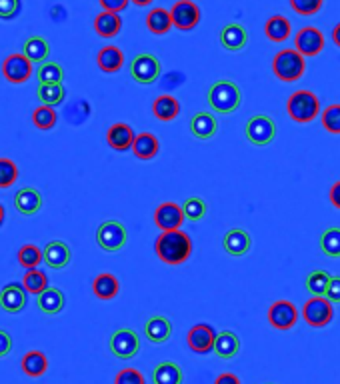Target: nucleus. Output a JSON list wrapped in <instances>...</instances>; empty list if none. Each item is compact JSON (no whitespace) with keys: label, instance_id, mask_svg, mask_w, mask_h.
I'll list each match as a JSON object with an SVG mask.
<instances>
[{"label":"nucleus","instance_id":"obj_1","mask_svg":"<svg viewBox=\"0 0 340 384\" xmlns=\"http://www.w3.org/2000/svg\"><path fill=\"white\" fill-rule=\"evenodd\" d=\"M156 254L158 258L165 264L170 266H178V264L187 263L192 254V241L187 232L182 231H168L163 232L158 238H156Z\"/></svg>","mask_w":340,"mask_h":384},{"label":"nucleus","instance_id":"obj_2","mask_svg":"<svg viewBox=\"0 0 340 384\" xmlns=\"http://www.w3.org/2000/svg\"><path fill=\"white\" fill-rule=\"evenodd\" d=\"M210 109L220 114H232L241 109L242 94L238 84H234L232 80H216L209 90Z\"/></svg>","mask_w":340,"mask_h":384},{"label":"nucleus","instance_id":"obj_3","mask_svg":"<svg viewBox=\"0 0 340 384\" xmlns=\"http://www.w3.org/2000/svg\"><path fill=\"white\" fill-rule=\"evenodd\" d=\"M286 110H288V116L292 121L307 124L320 114V100L310 90H297L290 94V99L286 102Z\"/></svg>","mask_w":340,"mask_h":384},{"label":"nucleus","instance_id":"obj_4","mask_svg":"<svg viewBox=\"0 0 340 384\" xmlns=\"http://www.w3.org/2000/svg\"><path fill=\"white\" fill-rule=\"evenodd\" d=\"M305 70H307L305 56L300 55L297 48L280 50L273 60V72L283 82H295L298 78H302Z\"/></svg>","mask_w":340,"mask_h":384},{"label":"nucleus","instance_id":"obj_5","mask_svg":"<svg viewBox=\"0 0 340 384\" xmlns=\"http://www.w3.org/2000/svg\"><path fill=\"white\" fill-rule=\"evenodd\" d=\"M302 317L308 327L312 329H324L329 327L330 320L334 319V305L327 297L308 298L302 307Z\"/></svg>","mask_w":340,"mask_h":384},{"label":"nucleus","instance_id":"obj_6","mask_svg":"<svg viewBox=\"0 0 340 384\" xmlns=\"http://www.w3.org/2000/svg\"><path fill=\"white\" fill-rule=\"evenodd\" d=\"M128 232L124 229V224L119 220H106L102 222L97 231V242L102 251L106 253H119L122 246L126 244Z\"/></svg>","mask_w":340,"mask_h":384},{"label":"nucleus","instance_id":"obj_7","mask_svg":"<svg viewBox=\"0 0 340 384\" xmlns=\"http://www.w3.org/2000/svg\"><path fill=\"white\" fill-rule=\"evenodd\" d=\"M244 134L248 138V143L254 146H266L275 141L276 124L270 116L266 114H256L253 119H248L244 126Z\"/></svg>","mask_w":340,"mask_h":384},{"label":"nucleus","instance_id":"obj_8","mask_svg":"<svg viewBox=\"0 0 340 384\" xmlns=\"http://www.w3.org/2000/svg\"><path fill=\"white\" fill-rule=\"evenodd\" d=\"M110 352L116 356V358H121V361H131L134 358L138 351H141V339H138V334L131 329H121L116 330V332H112V336H110Z\"/></svg>","mask_w":340,"mask_h":384},{"label":"nucleus","instance_id":"obj_9","mask_svg":"<svg viewBox=\"0 0 340 384\" xmlns=\"http://www.w3.org/2000/svg\"><path fill=\"white\" fill-rule=\"evenodd\" d=\"M33 65L34 62H31L24 53L11 55L9 58H4V62H2V77L12 84H22V82H26L28 78L33 77Z\"/></svg>","mask_w":340,"mask_h":384},{"label":"nucleus","instance_id":"obj_10","mask_svg":"<svg viewBox=\"0 0 340 384\" xmlns=\"http://www.w3.org/2000/svg\"><path fill=\"white\" fill-rule=\"evenodd\" d=\"M131 75L138 84H153L160 77V60L153 55H138L132 58Z\"/></svg>","mask_w":340,"mask_h":384},{"label":"nucleus","instance_id":"obj_11","mask_svg":"<svg viewBox=\"0 0 340 384\" xmlns=\"http://www.w3.org/2000/svg\"><path fill=\"white\" fill-rule=\"evenodd\" d=\"M268 322L276 330H290L295 329L298 322V310L290 300H276L268 308Z\"/></svg>","mask_w":340,"mask_h":384},{"label":"nucleus","instance_id":"obj_12","mask_svg":"<svg viewBox=\"0 0 340 384\" xmlns=\"http://www.w3.org/2000/svg\"><path fill=\"white\" fill-rule=\"evenodd\" d=\"M216 332L210 324H194L192 329L188 330L187 342L188 349L192 352H198V354H209V352H214V342H216Z\"/></svg>","mask_w":340,"mask_h":384},{"label":"nucleus","instance_id":"obj_13","mask_svg":"<svg viewBox=\"0 0 340 384\" xmlns=\"http://www.w3.org/2000/svg\"><path fill=\"white\" fill-rule=\"evenodd\" d=\"M185 220H187L185 210H182V207H178L176 202H163L154 212V224L163 232L180 231Z\"/></svg>","mask_w":340,"mask_h":384},{"label":"nucleus","instance_id":"obj_14","mask_svg":"<svg viewBox=\"0 0 340 384\" xmlns=\"http://www.w3.org/2000/svg\"><path fill=\"white\" fill-rule=\"evenodd\" d=\"M295 48L305 56H319L324 48V36L317 26H302L295 36Z\"/></svg>","mask_w":340,"mask_h":384},{"label":"nucleus","instance_id":"obj_15","mask_svg":"<svg viewBox=\"0 0 340 384\" xmlns=\"http://www.w3.org/2000/svg\"><path fill=\"white\" fill-rule=\"evenodd\" d=\"M170 16L178 31H192L200 22V9L192 0H178L175 6L170 9Z\"/></svg>","mask_w":340,"mask_h":384},{"label":"nucleus","instance_id":"obj_16","mask_svg":"<svg viewBox=\"0 0 340 384\" xmlns=\"http://www.w3.org/2000/svg\"><path fill=\"white\" fill-rule=\"evenodd\" d=\"M0 307L9 314H18L26 307V288L22 285H6L0 290Z\"/></svg>","mask_w":340,"mask_h":384},{"label":"nucleus","instance_id":"obj_17","mask_svg":"<svg viewBox=\"0 0 340 384\" xmlns=\"http://www.w3.org/2000/svg\"><path fill=\"white\" fill-rule=\"evenodd\" d=\"M70 256H72V254H70V248H68V244L62 241L48 242L43 251L44 264H46L48 268H53V270L66 268L68 263H70Z\"/></svg>","mask_w":340,"mask_h":384},{"label":"nucleus","instance_id":"obj_18","mask_svg":"<svg viewBox=\"0 0 340 384\" xmlns=\"http://www.w3.org/2000/svg\"><path fill=\"white\" fill-rule=\"evenodd\" d=\"M14 209L18 210L22 216H33L43 209V194L33 187L21 188L14 194Z\"/></svg>","mask_w":340,"mask_h":384},{"label":"nucleus","instance_id":"obj_19","mask_svg":"<svg viewBox=\"0 0 340 384\" xmlns=\"http://www.w3.org/2000/svg\"><path fill=\"white\" fill-rule=\"evenodd\" d=\"M134 138H136V134L126 122H114L106 132V143H109L110 148H114L119 153L131 150Z\"/></svg>","mask_w":340,"mask_h":384},{"label":"nucleus","instance_id":"obj_20","mask_svg":"<svg viewBox=\"0 0 340 384\" xmlns=\"http://www.w3.org/2000/svg\"><path fill=\"white\" fill-rule=\"evenodd\" d=\"M246 43H248V33H246V28H244L242 24L232 22V24H226V26L220 31V44H222L226 50H232V53L242 50V48L246 46Z\"/></svg>","mask_w":340,"mask_h":384},{"label":"nucleus","instance_id":"obj_21","mask_svg":"<svg viewBox=\"0 0 340 384\" xmlns=\"http://www.w3.org/2000/svg\"><path fill=\"white\" fill-rule=\"evenodd\" d=\"M219 131V122L212 112H197L190 119V132L197 136L198 141H209Z\"/></svg>","mask_w":340,"mask_h":384},{"label":"nucleus","instance_id":"obj_22","mask_svg":"<svg viewBox=\"0 0 340 384\" xmlns=\"http://www.w3.org/2000/svg\"><path fill=\"white\" fill-rule=\"evenodd\" d=\"M224 251L231 254V256H244V254L251 251V234L242 229H232L224 234Z\"/></svg>","mask_w":340,"mask_h":384},{"label":"nucleus","instance_id":"obj_23","mask_svg":"<svg viewBox=\"0 0 340 384\" xmlns=\"http://www.w3.org/2000/svg\"><path fill=\"white\" fill-rule=\"evenodd\" d=\"M241 351V339L232 330H222L214 342V354L222 361H231Z\"/></svg>","mask_w":340,"mask_h":384},{"label":"nucleus","instance_id":"obj_24","mask_svg":"<svg viewBox=\"0 0 340 384\" xmlns=\"http://www.w3.org/2000/svg\"><path fill=\"white\" fill-rule=\"evenodd\" d=\"M290 33H292V26H290L288 18L283 16V14L270 16V18L266 21V24H264V34H266V38L276 44L288 40V38H290Z\"/></svg>","mask_w":340,"mask_h":384},{"label":"nucleus","instance_id":"obj_25","mask_svg":"<svg viewBox=\"0 0 340 384\" xmlns=\"http://www.w3.org/2000/svg\"><path fill=\"white\" fill-rule=\"evenodd\" d=\"M97 65L102 72L114 75L124 65V53L119 46H104V48H100L99 56H97Z\"/></svg>","mask_w":340,"mask_h":384},{"label":"nucleus","instance_id":"obj_26","mask_svg":"<svg viewBox=\"0 0 340 384\" xmlns=\"http://www.w3.org/2000/svg\"><path fill=\"white\" fill-rule=\"evenodd\" d=\"M160 150V143H158V138L150 134V132H141V134H136V138H134V144H132V153L136 158H141V160H150L154 158L156 154Z\"/></svg>","mask_w":340,"mask_h":384},{"label":"nucleus","instance_id":"obj_27","mask_svg":"<svg viewBox=\"0 0 340 384\" xmlns=\"http://www.w3.org/2000/svg\"><path fill=\"white\" fill-rule=\"evenodd\" d=\"M146 332V339L153 342V344H165L170 334H172V324L166 317H153V319L146 322L144 327Z\"/></svg>","mask_w":340,"mask_h":384},{"label":"nucleus","instance_id":"obj_28","mask_svg":"<svg viewBox=\"0 0 340 384\" xmlns=\"http://www.w3.org/2000/svg\"><path fill=\"white\" fill-rule=\"evenodd\" d=\"M119 290H121V282H119L116 276L110 275V273H102L92 280V292L100 300H112L119 295Z\"/></svg>","mask_w":340,"mask_h":384},{"label":"nucleus","instance_id":"obj_29","mask_svg":"<svg viewBox=\"0 0 340 384\" xmlns=\"http://www.w3.org/2000/svg\"><path fill=\"white\" fill-rule=\"evenodd\" d=\"M122 21L116 12H106L102 11L94 18V33L102 36V38H114L116 34L121 33Z\"/></svg>","mask_w":340,"mask_h":384},{"label":"nucleus","instance_id":"obj_30","mask_svg":"<svg viewBox=\"0 0 340 384\" xmlns=\"http://www.w3.org/2000/svg\"><path fill=\"white\" fill-rule=\"evenodd\" d=\"M21 366L22 373L26 374V376L38 378V376H43V374H46V371H48V358H46L44 352L31 351L22 356Z\"/></svg>","mask_w":340,"mask_h":384},{"label":"nucleus","instance_id":"obj_31","mask_svg":"<svg viewBox=\"0 0 340 384\" xmlns=\"http://www.w3.org/2000/svg\"><path fill=\"white\" fill-rule=\"evenodd\" d=\"M66 298L60 288H46L43 295H38V308L44 314H58L65 308Z\"/></svg>","mask_w":340,"mask_h":384},{"label":"nucleus","instance_id":"obj_32","mask_svg":"<svg viewBox=\"0 0 340 384\" xmlns=\"http://www.w3.org/2000/svg\"><path fill=\"white\" fill-rule=\"evenodd\" d=\"M153 383L154 384H182V368L172 361H165V363L156 364L153 371Z\"/></svg>","mask_w":340,"mask_h":384},{"label":"nucleus","instance_id":"obj_33","mask_svg":"<svg viewBox=\"0 0 340 384\" xmlns=\"http://www.w3.org/2000/svg\"><path fill=\"white\" fill-rule=\"evenodd\" d=\"M153 112L158 121H175L176 116H178V112H180V102L175 97H170V94H163V97H158L153 102Z\"/></svg>","mask_w":340,"mask_h":384},{"label":"nucleus","instance_id":"obj_34","mask_svg":"<svg viewBox=\"0 0 340 384\" xmlns=\"http://www.w3.org/2000/svg\"><path fill=\"white\" fill-rule=\"evenodd\" d=\"M22 53L31 62H46V58L50 55V44L43 36H31L22 46Z\"/></svg>","mask_w":340,"mask_h":384},{"label":"nucleus","instance_id":"obj_35","mask_svg":"<svg viewBox=\"0 0 340 384\" xmlns=\"http://www.w3.org/2000/svg\"><path fill=\"white\" fill-rule=\"evenodd\" d=\"M146 26L148 31L154 34H166L172 26V16H170V11H165V9H153L146 16Z\"/></svg>","mask_w":340,"mask_h":384},{"label":"nucleus","instance_id":"obj_36","mask_svg":"<svg viewBox=\"0 0 340 384\" xmlns=\"http://www.w3.org/2000/svg\"><path fill=\"white\" fill-rule=\"evenodd\" d=\"M66 90L62 84H38L36 88V99L40 100L46 106H58L65 102Z\"/></svg>","mask_w":340,"mask_h":384},{"label":"nucleus","instance_id":"obj_37","mask_svg":"<svg viewBox=\"0 0 340 384\" xmlns=\"http://www.w3.org/2000/svg\"><path fill=\"white\" fill-rule=\"evenodd\" d=\"M36 77H38V84H62L65 70H62V66L58 65V62L46 60V62L38 66Z\"/></svg>","mask_w":340,"mask_h":384},{"label":"nucleus","instance_id":"obj_38","mask_svg":"<svg viewBox=\"0 0 340 384\" xmlns=\"http://www.w3.org/2000/svg\"><path fill=\"white\" fill-rule=\"evenodd\" d=\"M22 286L26 288V292H31V295H43L46 288H50L48 286V276L44 275L43 270H38V268H34V270H26V275L22 278Z\"/></svg>","mask_w":340,"mask_h":384},{"label":"nucleus","instance_id":"obj_39","mask_svg":"<svg viewBox=\"0 0 340 384\" xmlns=\"http://www.w3.org/2000/svg\"><path fill=\"white\" fill-rule=\"evenodd\" d=\"M320 248L330 258H340V229L330 226L320 236Z\"/></svg>","mask_w":340,"mask_h":384},{"label":"nucleus","instance_id":"obj_40","mask_svg":"<svg viewBox=\"0 0 340 384\" xmlns=\"http://www.w3.org/2000/svg\"><path fill=\"white\" fill-rule=\"evenodd\" d=\"M56 122H58V114L53 106H46V104H40L38 109H34L33 112V124L40 131H50L55 128Z\"/></svg>","mask_w":340,"mask_h":384},{"label":"nucleus","instance_id":"obj_41","mask_svg":"<svg viewBox=\"0 0 340 384\" xmlns=\"http://www.w3.org/2000/svg\"><path fill=\"white\" fill-rule=\"evenodd\" d=\"M330 278H332V276H330L327 270H312V273L307 276V290L312 292V297H324L327 290H329Z\"/></svg>","mask_w":340,"mask_h":384},{"label":"nucleus","instance_id":"obj_42","mask_svg":"<svg viewBox=\"0 0 340 384\" xmlns=\"http://www.w3.org/2000/svg\"><path fill=\"white\" fill-rule=\"evenodd\" d=\"M18 263L26 270H34L38 264L43 263V251L36 244H24L18 251Z\"/></svg>","mask_w":340,"mask_h":384},{"label":"nucleus","instance_id":"obj_43","mask_svg":"<svg viewBox=\"0 0 340 384\" xmlns=\"http://www.w3.org/2000/svg\"><path fill=\"white\" fill-rule=\"evenodd\" d=\"M182 210H185V216L188 220L197 222V220H202L207 216V202L198 197H188L182 204Z\"/></svg>","mask_w":340,"mask_h":384},{"label":"nucleus","instance_id":"obj_44","mask_svg":"<svg viewBox=\"0 0 340 384\" xmlns=\"http://www.w3.org/2000/svg\"><path fill=\"white\" fill-rule=\"evenodd\" d=\"M18 180V166L11 158H0V188L12 187Z\"/></svg>","mask_w":340,"mask_h":384},{"label":"nucleus","instance_id":"obj_45","mask_svg":"<svg viewBox=\"0 0 340 384\" xmlns=\"http://www.w3.org/2000/svg\"><path fill=\"white\" fill-rule=\"evenodd\" d=\"M322 126L330 134H340V104H330L322 110Z\"/></svg>","mask_w":340,"mask_h":384},{"label":"nucleus","instance_id":"obj_46","mask_svg":"<svg viewBox=\"0 0 340 384\" xmlns=\"http://www.w3.org/2000/svg\"><path fill=\"white\" fill-rule=\"evenodd\" d=\"M324 0H290V6L292 11L298 14H305V16H312L322 9Z\"/></svg>","mask_w":340,"mask_h":384},{"label":"nucleus","instance_id":"obj_47","mask_svg":"<svg viewBox=\"0 0 340 384\" xmlns=\"http://www.w3.org/2000/svg\"><path fill=\"white\" fill-rule=\"evenodd\" d=\"M114 384H146L141 371L136 368H122L121 373L114 376Z\"/></svg>","mask_w":340,"mask_h":384},{"label":"nucleus","instance_id":"obj_48","mask_svg":"<svg viewBox=\"0 0 340 384\" xmlns=\"http://www.w3.org/2000/svg\"><path fill=\"white\" fill-rule=\"evenodd\" d=\"M21 12V0H0V18L11 21Z\"/></svg>","mask_w":340,"mask_h":384},{"label":"nucleus","instance_id":"obj_49","mask_svg":"<svg viewBox=\"0 0 340 384\" xmlns=\"http://www.w3.org/2000/svg\"><path fill=\"white\" fill-rule=\"evenodd\" d=\"M324 297L329 298L332 305H340V276H332L330 278L329 290H327Z\"/></svg>","mask_w":340,"mask_h":384},{"label":"nucleus","instance_id":"obj_50","mask_svg":"<svg viewBox=\"0 0 340 384\" xmlns=\"http://www.w3.org/2000/svg\"><path fill=\"white\" fill-rule=\"evenodd\" d=\"M100 2V6H102V11H106V12H122L126 6H128V2L131 0H99Z\"/></svg>","mask_w":340,"mask_h":384},{"label":"nucleus","instance_id":"obj_51","mask_svg":"<svg viewBox=\"0 0 340 384\" xmlns=\"http://www.w3.org/2000/svg\"><path fill=\"white\" fill-rule=\"evenodd\" d=\"M12 351V339L6 330L0 329V358H4Z\"/></svg>","mask_w":340,"mask_h":384},{"label":"nucleus","instance_id":"obj_52","mask_svg":"<svg viewBox=\"0 0 340 384\" xmlns=\"http://www.w3.org/2000/svg\"><path fill=\"white\" fill-rule=\"evenodd\" d=\"M214 384H241V378L236 376V374L232 373H222L216 376V380Z\"/></svg>","mask_w":340,"mask_h":384},{"label":"nucleus","instance_id":"obj_53","mask_svg":"<svg viewBox=\"0 0 340 384\" xmlns=\"http://www.w3.org/2000/svg\"><path fill=\"white\" fill-rule=\"evenodd\" d=\"M329 197H330V202H332V207L340 210V180L339 182H334V185L330 187Z\"/></svg>","mask_w":340,"mask_h":384},{"label":"nucleus","instance_id":"obj_54","mask_svg":"<svg viewBox=\"0 0 340 384\" xmlns=\"http://www.w3.org/2000/svg\"><path fill=\"white\" fill-rule=\"evenodd\" d=\"M332 40H334V44L340 48V22L332 28Z\"/></svg>","mask_w":340,"mask_h":384},{"label":"nucleus","instance_id":"obj_55","mask_svg":"<svg viewBox=\"0 0 340 384\" xmlns=\"http://www.w3.org/2000/svg\"><path fill=\"white\" fill-rule=\"evenodd\" d=\"M131 2H134L136 6H148V4H150L153 0H131Z\"/></svg>","mask_w":340,"mask_h":384},{"label":"nucleus","instance_id":"obj_56","mask_svg":"<svg viewBox=\"0 0 340 384\" xmlns=\"http://www.w3.org/2000/svg\"><path fill=\"white\" fill-rule=\"evenodd\" d=\"M2 222H4V207L0 204V224H2Z\"/></svg>","mask_w":340,"mask_h":384},{"label":"nucleus","instance_id":"obj_57","mask_svg":"<svg viewBox=\"0 0 340 384\" xmlns=\"http://www.w3.org/2000/svg\"><path fill=\"white\" fill-rule=\"evenodd\" d=\"M268 384H273V383H268Z\"/></svg>","mask_w":340,"mask_h":384}]
</instances>
